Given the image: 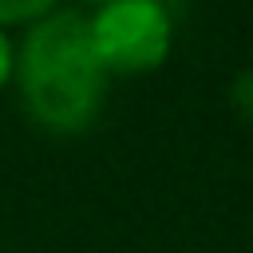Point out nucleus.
Masks as SVG:
<instances>
[{"label": "nucleus", "instance_id": "obj_1", "mask_svg": "<svg viewBox=\"0 0 253 253\" xmlns=\"http://www.w3.org/2000/svg\"><path fill=\"white\" fill-rule=\"evenodd\" d=\"M107 67L95 51L87 12L55 8L28 24L16 43L12 83L28 119L51 134L87 130L107 99Z\"/></svg>", "mask_w": 253, "mask_h": 253}, {"label": "nucleus", "instance_id": "obj_2", "mask_svg": "<svg viewBox=\"0 0 253 253\" xmlns=\"http://www.w3.org/2000/svg\"><path fill=\"white\" fill-rule=\"evenodd\" d=\"M87 24L107 75L158 71L174 47V16L166 0H111L87 12Z\"/></svg>", "mask_w": 253, "mask_h": 253}, {"label": "nucleus", "instance_id": "obj_3", "mask_svg": "<svg viewBox=\"0 0 253 253\" xmlns=\"http://www.w3.org/2000/svg\"><path fill=\"white\" fill-rule=\"evenodd\" d=\"M59 8V0H0V28L8 32V28H16V24H36V20H43L47 12H55Z\"/></svg>", "mask_w": 253, "mask_h": 253}, {"label": "nucleus", "instance_id": "obj_4", "mask_svg": "<svg viewBox=\"0 0 253 253\" xmlns=\"http://www.w3.org/2000/svg\"><path fill=\"white\" fill-rule=\"evenodd\" d=\"M229 107L237 119H245L253 126V63L241 67L233 79H229Z\"/></svg>", "mask_w": 253, "mask_h": 253}, {"label": "nucleus", "instance_id": "obj_5", "mask_svg": "<svg viewBox=\"0 0 253 253\" xmlns=\"http://www.w3.org/2000/svg\"><path fill=\"white\" fill-rule=\"evenodd\" d=\"M12 67H16V43H12L8 32L0 28V91L12 83Z\"/></svg>", "mask_w": 253, "mask_h": 253}, {"label": "nucleus", "instance_id": "obj_6", "mask_svg": "<svg viewBox=\"0 0 253 253\" xmlns=\"http://www.w3.org/2000/svg\"><path fill=\"white\" fill-rule=\"evenodd\" d=\"M79 4H83V8H91V12H95V8H103V4H111V0H79Z\"/></svg>", "mask_w": 253, "mask_h": 253}]
</instances>
